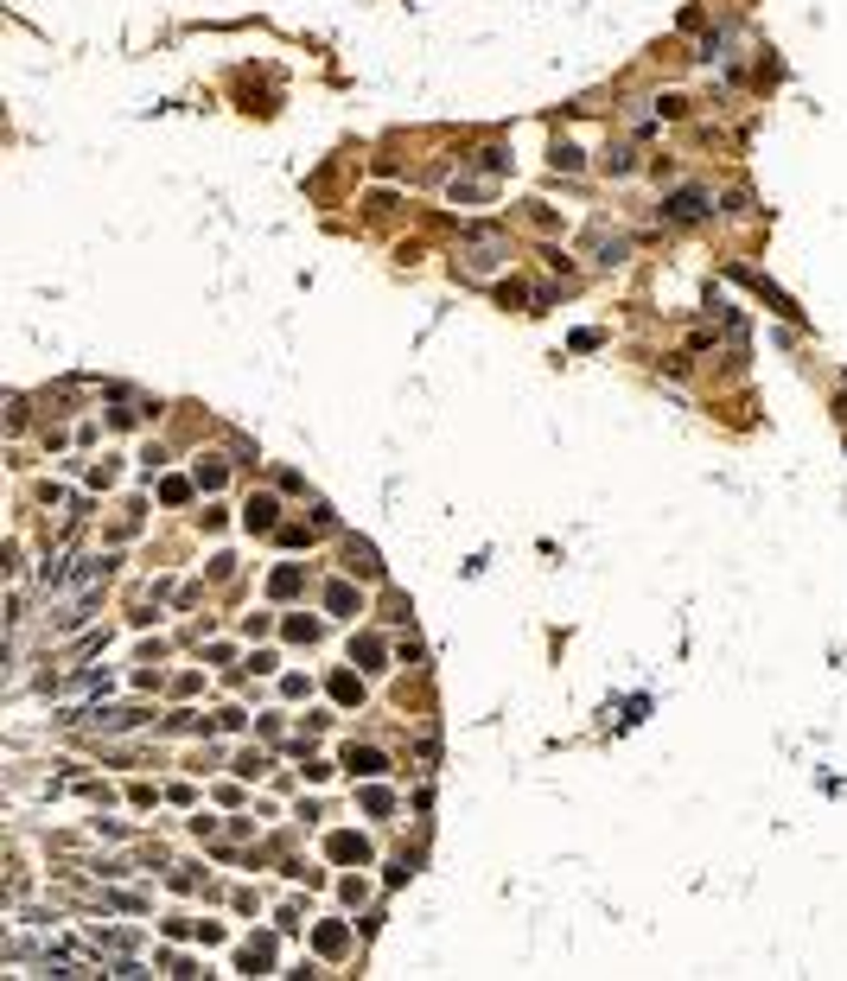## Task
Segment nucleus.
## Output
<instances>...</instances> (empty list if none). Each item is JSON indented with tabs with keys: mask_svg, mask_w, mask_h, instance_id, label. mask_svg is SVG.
Returning <instances> with one entry per match:
<instances>
[{
	"mask_svg": "<svg viewBox=\"0 0 847 981\" xmlns=\"http://www.w3.org/2000/svg\"><path fill=\"white\" fill-rule=\"evenodd\" d=\"M707 211H714L707 191H675V205H669V217H675V223H695V217H707Z\"/></svg>",
	"mask_w": 847,
	"mask_h": 981,
	"instance_id": "nucleus-1",
	"label": "nucleus"
},
{
	"mask_svg": "<svg viewBox=\"0 0 847 981\" xmlns=\"http://www.w3.org/2000/svg\"><path fill=\"white\" fill-rule=\"evenodd\" d=\"M497 249H504V243H497V237H491V229H478V237L466 243V268H472V274H484V268L497 261Z\"/></svg>",
	"mask_w": 847,
	"mask_h": 981,
	"instance_id": "nucleus-2",
	"label": "nucleus"
},
{
	"mask_svg": "<svg viewBox=\"0 0 847 981\" xmlns=\"http://www.w3.org/2000/svg\"><path fill=\"white\" fill-rule=\"evenodd\" d=\"M344 765H351L357 777H382V771H389V759H382L376 745H351V752H344Z\"/></svg>",
	"mask_w": 847,
	"mask_h": 981,
	"instance_id": "nucleus-3",
	"label": "nucleus"
},
{
	"mask_svg": "<svg viewBox=\"0 0 847 981\" xmlns=\"http://www.w3.org/2000/svg\"><path fill=\"white\" fill-rule=\"evenodd\" d=\"M313 944H319V956H344V950H351V930H344V924H319Z\"/></svg>",
	"mask_w": 847,
	"mask_h": 981,
	"instance_id": "nucleus-4",
	"label": "nucleus"
},
{
	"mask_svg": "<svg viewBox=\"0 0 847 981\" xmlns=\"http://www.w3.org/2000/svg\"><path fill=\"white\" fill-rule=\"evenodd\" d=\"M332 860H344V867L357 860V867H364V860H370V841H364V835H332Z\"/></svg>",
	"mask_w": 847,
	"mask_h": 981,
	"instance_id": "nucleus-5",
	"label": "nucleus"
},
{
	"mask_svg": "<svg viewBox=\"0 0 847 981\" xmlns=\"http://www.w3.org/2000/svg\"><path fill=\"white\" fill-rule=\"evenodd\" d=\"M249 529H255V535L275 529V497H255V503H249Z\"/></svg>",
	"mask_w": 847,
	"mask_h": 981,
	"instance_id": "nucleus-6",
	"label": "nucleus"
},
{
	"mask_svg": "<svg viewBox=\"0 0 847 981\" xmlns=\"http://www.w3.org/2000/svg\"><path fill=\"white\" fill-rule=\"evenodd\" d=\"M268 593H275V599H293V593H300V567H275V580H268Z\"/></svg>",
	"mask_w": 847,
	"mask_h": 981,
	"instance_id": "nucleus-7",
	"label": "nucleus"
},
{
	"mask_svg": "<svg viewBox=\"0 0 847 981\" xmlns=\"http://www.w3.org/2000/svg\"><path fill=\"white\" fill-rule=\"evenodd\" d=\"M268 962H275V944H268V937H255V944L243 950V969L255 975V969H268Z\"/></svg>",
	"mask_w": 847,
	"mask_h": 981,
	"instance_id": "nucleus-8",
	"label": "nucleus"
},
{
	"mask_svg": "<svg viewBox=\"0 0 847 981\" xmlns=\"http://www.w3.org/2000/svg\"><path fill=\"white\" fill-rule=\"evenodd\" d=\"M325 606H332V612H351V606H357V593L338 580V586H325Z\"/></svg>",
	"mask_w": 847,
	"mask_h": 981,
	"instance_id": "nucleus-9",
	"label": "nucleus"
},
{
	"mask_svg": "<svg viewBox=\"0 0 847 981\" xmlns=\"http://www.w3.org/2000/svg\"><path fill=\"white\" fill-rule=\"evenodd\" d=\"M357 663H364V670H382V638H364V644H357Z\"/></svg>",
	"mask_w": 847,
	"mask_h": 981,
	"instance_id": "nucleus-10",
	"label": "nucleus"
},
{
	"mask_svg": "<svg viewBox=\"0 0 847 981\" xmlns=\"http://www.w3.org/2000/svg\"><path fill=\"white\" fill-rule=\"evenodd\" d=\"M287 638H300V644H313V638H319V624H313V618H287Z\"/></svg>",
	"mask_w": 847,
	"mask_h": 981,
	"instance_id": "nucleus-11",
	"label": "nucleus"
},
{
	"mask_svg": "<svg viewBox=\"0 0 847 981\" xmlns=\"http://www.w3.org/2000/svg\"><path fill=\"white\" fill-rule=\"evenodd\" d=\"M160 497H166V503H185V497H191V485H185V478H166V485H160Z\"/></svg>",
	"mask_w": 847,
	"mask_h": 981,
	"instance_id": "nucleus-12",
	"label": "nucleus"
},
{
	"mask_svg": "<svg viewBox=\"0 0 847 981\" xmlns=\"http://www.w3.org/2000/svg\"><path fill=\"white\" fill-rule=\"evenodd\" d=\"M332 695H338V701H357L364 688H357V676H338V682H332Z\"/></svg>",
	"mask_w": 847,
	"mask_h": 981,
	"instance_id": "nucleus-13",
	"label": "nucleus"
},
{
	"mask_svg": "<svg viewBox=\"0 0 847 981\" xmlns=\"http://www.w3.org/2000/svg\"><path fill=\"white\" fill-rule=\"evenodd\" d=\"M364 809L370 816H389V791H364Z\"/></svg>",
	"mask_w": 847,
	"mask_h": 981,
	"instance_id": "nucleus-14",
	"label": "nucleus"
}]
</instances>
